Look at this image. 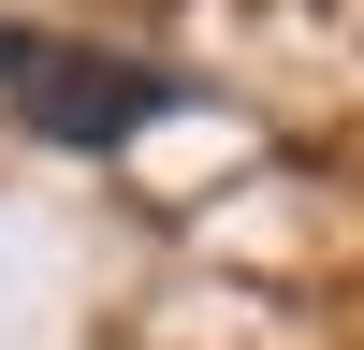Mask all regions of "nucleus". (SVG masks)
I'll use <instances>...</instances> for the list:
<instances>
[{
	"label": "nucleus",
	"instance_id": "1",
	"mask_svg": "<svg viewBox=\"0 0 364 350\" xmlns=\"http://www.w3.org/2000/svg\"><path fill=\"white\" fill-rule=\"evenodd\" d=\"M0 88L44 117L58 146H117L132 117H161V73L132 58H87V44H44V29H0Z\"/></svg>",
	"mask_w": 364,
	"mask_h": 350
}]
</instances>
